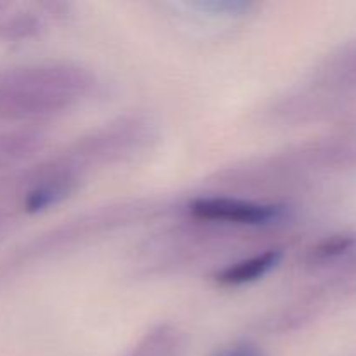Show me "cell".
I'll list each match as a JSON object with an SVG mask.
<instances>
[{"label": "cell", "instance_id": "cell-1", "mask_svg": "<svg viewBox=\"0 0 356 356\" xmlns=\"http://www.w3.org/2000/svg\"><path fill=\"white\" fill-rule=\"evenodd\" d=\"M96 76L83 66L42 61L0 73V118L31 122L79 106L94 92Z\"/></svg>", "mask_w": 356, "mask_h": 356}, {"label": "cell", "instance_id": "cell-2", "mask_svg": "<svg viewBox=\"0 0 356 356\" xmlns=\"http://www.w3.org/2000/svg\"><path fill=\"white\" fill-rule=\"evenodd\" d=\"M188 221L235 233H257L275 228L287 218V207L235 195H202L188 202Z\"/></svg>", "mask_w": 356, "mask_h": 356}, {"label": "cell", "instance_id": "cell-3", "mask_svg": "<svg viewBox=\"0 0 356 356\" xmlns=\"http://www.w3.org/2000/svg\"><path fill=\"white\" fill-rule=\"evenodd\" d=\"M284 259V250L280 247H270L263 252L250 254L235 263L226 264L214 275L216 282L222 287H242L266 277Z\"/></svg>", "mask_w": 356, "mask_h": 356}, {"label": "cell", "instance_id": "cell-4", "mask_svg": "<svg viewBox=\"0 0 356 356\" xmlns=\"http://www.w3.org/2000/svg\"><path fill=\"white\" fill-rule=\"evenodd\" d=\"M44 134L38 129H9L0 131V170L13 167L42 148Z\"/></svg>", "mask_w": 356, "mask_h": 356}, {"label": "cell", "instance_id": "cell-5", "mask_svg": "<svg viewBox=\"0 0 356 356\" xmlns=\"http://www.w3.org/2000/svg\"><path fill=\"white\" fill-rule=\"evenodd\" d=\"M125 356H184V337L172 323L149 329Z\"/></svg>", "mask_w": 356, "mask_h": 356}, {"label": "cell", "instance_id": "cell-6", "mask_svg": "<svg viewBox=\"0 0 356 356\" xmlns=\"http://www.w3.org/2000/svg\"><path fill=\"white\" fill-rule=\"evenodd\" d=\"M6 6L0 7V37L7 40H23L35 37L44 28V14L33 10L6 13Z\"/></svg>", "mask_w": 356, "mask_h": 356}, {"label": "cell", "instance_id": "cell-7", "mask_svg": "<svg viewBox=\"0 0 356 356\" xmlns=\"http://www.w3.org/2000/svg\"><path fill=\"white\" fill-rule=\"evenodd\" d=\"M356 240L351 235H334L329 238L322 240L316 243L308 254V263L316 266V264H327L332 261L339 259V257L346 256L351 249L355 247Z\"/></svg>", "mask_w": 356, "mask_h": 356}, {"label": "cell", "instance_id": "cell-8", "mask_svg": "<svg viewBox=\"0 0 356 356\" xmlns=\"http://www.w3.org/2000/svg\"><path fill=\"white\" fill-rule=\"evenodd\" d=\"M214 356H266L257 344L254 343H236L233 346L225 348Z\"/></svg>", "mask_w": 356, "mask_h": 356}, {"label": "cell", "instance_id": "cell-9", "mask_svg": "<svg viewBox=\"0 0 356 356\" xmlns=\"http://www.w3.org/2000/svg\"><path fill=\"white\" fill-rule=\"evenodd\" d=\"M2 225H3V219H2V216H0V229H2Z\"/></svg>", "mask_w": 356, "mask_h": 356}]
</instances>
